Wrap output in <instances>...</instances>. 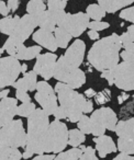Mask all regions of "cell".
<instances>
[{"label": "cell", "instance_id": "cell-1", "mask_svg": "<svg viewBox=\"0 0 134 160\" xmlns=\"http://www.w3.org/2000/svg\"><path fill=\"white\" fill-rule=\"evenodd\" d=\"M121 48L122 42L120 35L112 33L107 38L98 40L92 45L88 52L87 59L95 69L102 72L114 68L119 64Z\"/></svg>", "mask_w": 134, "mask_h": 160}, {"label": "cell", "instance_id": "cell-2", "mask_svg": "<svg viewBox=\"0 0 134 160\" xmlns=\"http://www.w3.org/2000/svg\"><path fill=\"white\" fill-rule=\"evenodd\" d=\"M55 92L59 105L66 111L67 120L72 123H77L84 114L91 113L94 104L90 99L85 98V94L77 92L66 83L58 81L55 85Z\"/></svg>", "mask_w": 134, "mask_h": 160}, {"label": "cell", "instance_id": "cell-3", "mask_svg": "<svg viewBox=\"0 0 134 160\" xmlns=\"http://www.w3.org/2000/svg\"><path fill=\"white\" fill-rule=\"evenodd\" d=\"M49 127V115L43 109H36L30 118H28L27 146L28 150L34 155L44 153V145Z\"/></svg>", "mask_w": 134, "mask_h": 160}, {"label": "cell", "instance_id": "cell-4", "mask_svg": "<svg viewBox=\"0 0 134 160\" xmlns=\"http://www.w3.org/2000/svg\"><path fill=\"white\" fill-rule=\"evenodd\" d=\"M68 128L65 123L59 120H54L49 123V132L44 145V152L59 153L68 145Z\"/></svg>", "mask_w": 134, "mask_h": 160}, {"label": "cell", "instance_id": "cell-5", "mask_svg": "<svg viewBox=\"0 0 134 160\" xmlns=\"http://www.w3.org/2000/svg\"><path fill=\"white\" fill-rule=\"evenodd\" d=\"M54 78L59 82L66 83L73 89H79L86 82V75L80 68L70 65L65 60L64 56L57 59L54 71Z\"/></svg>", "mask_w": 134, "mask_h": 160}, {"label": "cell", "instance_id": "cell-6", "mask_svg": "<svg viewBox=\"0 0 134 160\" xmlns=\"http://www.w3.org/2000/svg\"><path fill=\"white\" fill-rule=\"evenodd\" d=\"M0 146L20 148L27 146V132L21 120H13L0 128Z\"/></svg>", "mask_w": 134, "mask_h": 160}, {"label": "cell", "instance_id": "cell-7", "mask_svg": "<svg viewBox=\"0 0 134 160\" xmlns=\"http://www.w3.org/2000/svg\"><path fill=\"white\" fill-rule=\"evenodd\" d=\"M91 121V134L95 137L105 135L106 129L114 132L118 124V118L116 112L110 108H100L92 112L90 115Z\"/></svg>", "mask_w": 134, "mask_h": 160}, {"label": "cell", "instance_id": "cell-8", "mask_svg": "<svg viewBox=\"0 0 134 160\" xmlns=\"http://www.w3.org/2000/svg\"><path fill=\"white\" fill-rule=\"evenodd\" d=\"M21 68L22 65L13 56L0 58V88L3 89L9 86H13L20 73H22Z\"/></svg>", "mask_w": 134, "mask_h": 160}, {"label": "cell", "instance_id": "cell-9", "mask_svg": "<svg viewBox=\"0 0 134 160\" xmlns=\"http://www.w3.org/2000/svg\"><path fill=\"white\" fill-rule=\"evenodd\" d=\"M35 101L41 105V109L46 112L47 115H54L56 109L58 108L57 104V94L55 89L51 87L47 81H39L36 86V93L34 96Z\"/></svg>", "mask_w": 134, "mask_h": 160}, {"label": "cell", "instance_id": "cell-10", "mask_svg": "<svg viewBox=\"0 0 134 160\" xmlns=\"http://www.w3.org/2000/svg\"><path fill=\"white\" fill-rule=\"evenodd\" d=\"M114 85L122 91L134 90V62H119L112 68Z\"/></svg>", "mask_w": 134, "mask_h": 160}, {"label": "cell", "instance_id": "cell-11", "mask_svg": "<svg viewBox=\"0 0 134 160\" xmlns=\"http://www.w3.org/2000/svg\"><path fill=\"white\" fill-rule=\"evenodd\" d=\"M89 17L87 13L84 12H77V13H66L62 22L58 24L59 28H63L67 31L73 38L80 36L89 25Z\"/></svg>", "mask_w": 134, "mask_h": 160}, {"label": "cell", "instance_id": "cell-12", "mask_svg": "<svg viewBox=\"0 0 134 160\" xmlns=\"http://www.w3.org/2000/svg\"><path fill=\"white\" fill-rule=\"evenodd\" d=\"M57 59L58 58L56 54H40L36 57V62L33 67V70L39 76H41L45 81H47L52 77H54V71H55V66L56 62H57Z\"/></svg>", "mask_w": 134, "mask_h": 160}, {"label": "cell", "instance_id": "cell-13", "mask_svg": "<svg viewBox=\"0 0 134 160\" xmlns=\"http://www.w3.org/2000/svg\"><path fill=\"white\" fill-rule=\"evenodd\" d=\"M38 27L39 25L35 18H33L29 13H27L20 18V20H19L18 24H17L16 29H14L11 36L17 38L18 41H20V42L24 43L31 36V34L33 33L35 28Z\"/></svg>", "mask_w": 134, "mask_h": 160}, {"label": "cell", "instance_id": "cell-14", "mask_svg": "<svg viewBox=\"0 0 134 160\" xmlns=\"http://www.w3.org/2000/svg\"><path fill=\"white\" fill-rule=\"evenodd\" d=\"M85 52H86V44L84 41L76 40L70 47H67L66 52L63 56H64L65 60L70 65L74 67H78L83 64L84 57H85Z\"/></svg>", "mask_w": 134, "mask_h": 160}, {"label": "cell", "instance_id": "cell-15", "mask_svg": "<svg viewBox=\"0 0 134 160\" xmlns=\"http://www.w3.org/2000/svg\"><path fill=\"white\" fill-rule=\"evenodd\" d=\"M18 99L14 98H5L0 101V126L12 122L14 116L18 112Z\"/></svg>", "mask_w": 134, "mask_h": 160}, {"label": "cell", "instance_id": "cell-16", "mask_svg": "<svg viewBox=\"0 0 134 160\" xmlns=\"http://www.w3.org/2000/svg\"><path fill=\"white\" fill-rule=\"evenodd\" d=\"M33 41L39 44L40 46L44 47V48L49 49V52H56V49L58 48L57 43H56L55 35L53 34V32H49L46 30L39 29L38 31H35L32 35Z\"/></svg>", "mask_w": 134, "mask_h": 160}, {"label": "cell", "instance_id": "cell-17", "mask_svg": "<svg viewBox=\"0 0 134 160\" xmlns=\"http://www.w3.org/2000/svg\"><path fill=\"white\" fill-rule=\"evenodd\" d=\"M94 142L96 144V150L98 151L100 158H106L109 153L118 151V147L116 146L113 139L110 136L102 135L99 137H95Z\"/></svg>", "mask_w": 134, "mask_h": 160}, {"label": "cell", "instance_id": "cell-18", "mask_svg": "<svg viewBox=\"0 0 134 160\" xmlns=\"http://www.w3.org/2000/svg\"><path fill=\"white\" fill-rule=\"evenodd\" d=\"M38 73L34 70L28 71L21 79H18L13 83L12 87L16 90H23V91H34L38 86Z\"/></svg>", "mask_w": 134, "mask_h": 160}, {"label": "cell", "instance_id": "cell-19", "mask_svg": "<svg viewBox=\"0 0 134 160\" xmlns=\"http://www.w3.org/2000/svg\"><path fill=\"white\" fill-rule=\"evenodd\" d=\"M114 132L118 135V137L134 139V116L118 122Z\"/></svg>", "mask_w": 134, "mask_h": 160}, {"label": "cell", "instance_id": "cell-20", "mask_svg": "<svg viewBox=\"0 0 134 160\" xmlns=\"http://www.w3.org/2000/svg\"><path fill=\"white\" fill-rule=\"evenodd\" d=\"M108 13H116L118 10H121L127 6L132 5L134 0H97Z\"/></svg>", "mask_w": 134, "mask_h": 160}, {"label": "cell", "instance_id": "cell-21", "mask_svg": "<svg viewBox=\"0 0 134 160\" xmlns=\"http://www.w3.org/2000/svg\"><path fill=\"white\" fill-rule=\"evenodd\" d=\"M5 51L9 54V56H13L18 59V57L20 56V54L22 53V51L25 48L24 44L20 41H18L17 38L9 36L6 41L5 45H3Z\"/></svg>", "mask_w": 134, "mask_h": 160}, {"label": "cell", "instance_id": "cell-22", "mask_svg": "<svg viewBox=\"0 0 134 160\" xmlns=\"http://www.w3.org/2000/svg\"><path fill=\"white\" fill-rule=\"evenodd\" d=\"M19 20H20V17L19 16H8L3 18L0 20V32L8 36H11L17 24H18Z\"/></svg>", "mask_w": 134, "mask_h": 160}, {"label": "cell", "instance_id": "cell-23", "mask_svg": "<svg viewBox=\"0 0 134 160\" xmlns=\"http://www.w3.org/2000/svg\"><path fill=\"white\" fill-rule=\"evenodd\" d=\"M46 10V6L43 0H30L27 5V12L35 18V20L40 18Z\"/></svg>", "mask_w": 134, "mask_h": 160}, {"label": "cell", "instance_id": "cell-24", "mask_svg": "<svg viewBox=\"0 0 134 160\" xmlns=\"http://www.w3.org/2000/svg\"><path fill=\"white\" fill-rule=\"evenodd\" d=\"M36 22H38V25L40 29L46 30L49 32H54L56 28H57V24H56L54 18L51 16V13L49 12V10H46L40 18L36 19Z\"/></svg>", "mask_w": 134, "mask_h": 160}, {"label": "cell", "instance_id": "cell-25", "mask_svg": "<svg viewBox=\"0 0 134 160\" xmlns=\"http://www.w3.org/2000/svg\"><path fill=\"white\" fill-rule=\"evenodd\" d=\"M54 35L56 38V43H57V46L59 48H67L68 44H70V40H72L73 36L70 35L67 31H65L63 28L57 27L54 31Z\"/></svg>", "mask_w": 134, "mask_h": 160}, {"label": "cell", "instance_id": "cell-26", "mask_svg": "<svg viewBox=\"0 0 134 160\" xmlns=\"http://www.w3.org/2000/svg\"><path fill=\"white\" fill-rule=\"evenodd\" d=\"M84 150L80 147H73L67 151H62L55 157L54 160H79Z\"/></svg>", "mask_w": 134, "mask_h": 160}, {"label": "cell", "instance_id": "cell-27", "mask_svg": "<svg viewBox=\"0 0 134 160\" xmlns=\"http://www.w3.org/2000/svg\"><path fill=\"white\" fill-rule=\"evenodd\" d=\"M86 13L88 14L90 19L94 21H101V19L106 17V10L98 3H91L86 9Z\"/></svg>", "mask_w": 134, "mask_h": 160}, {"label": "cell", "instance_id": "cell-28", "mask_svg": "<svg viewBox=\"0 0 134 160\" xmlns=\"http://www.w3.org/2000/svg\"><path fill=\"white\" fill-rule=\"evenodd\" d=\"M86 140V135L79 129H70L68 133V145L72 147H79Z\"/></svg>", "mask_w": 134, "mask_h": 160}, {"label": "cell", "instance_id": "cell-29", "mask_svg": "<svg viewBox=\"0 0 134 160\" xmlns=\"http://www.w3.org/2000/svg\"><path fill=\"white\" fill-rule=\"evenodd\" d=\"M42 51V46L40 45H35V46H30L25 47L18 57L19 60H31L33 58H36L41 54Z\"/></svg>", "mask_w": 134, "mask_h": 160}, {"label": "cell", "instance_id": "cell-30", "mask_svg": "<svg viewBox=\"0 0 134 160\" xmlns=\"http://www.w3.org/2000/svg\"><path fill=\"white\" fill-rule=\"evenodd\" d=\"M118 150L125 155H134V139L127 138H118Z\"/></svg>", "mask_w": 134, "mask_h": 160}, {"label": "cell", "instance_id": "cell-31", "mask_svg": "<svg viewBox=\"0 0 134 160\" xmlns=\"http://www.w3.org/2000/svg\"><path fill=\"white\" fill-rule=\"evenodd\" d=\"M35 110H36V108H35V104H34L33 102L22 103V104L18 107L17 115L21 116V118H30V116L34 113Z\"/></svg>", "mask_w": 134, "mask_h": 160}, {"label": "cell", "instance_id": "cell-32", "mask_svg": "<svg viewBox=\"0 0 134 160\" xmlns=\"http://www.w3.org/2000/svg\"><path fill=\"white\" fill-rule=\"evenodd\" d=\"M77 126H78V129L80 132H83L84 134H91V121H90V118L84 114L81 116L80 120L77 122Z\"/></svg>", "mask_w": 134, "mask_h": 160}, {"label": "cell", "instance_id": "cell-33", "mask_svg": "<svg viewBox=\"0 0 134 160\" xmlns=\"http://www.w3.org/2000/svg\"><path fill=\"white\" fill-rule=\"evenodd\" d=\"M111 100V92L109 89H105L102 91L98 92V93L95 96V101H96L97 104L99 105H103L107 102Z\"/></svg>", "mask_w": 134, "mask_h": 160}, {"label": "cell", "instance_id": "cell-34", "mask_svg": "<svg viewBox=\"0 0 134 160\" xmlns=\"http://www.w3.org/2000/svg\"><path fill=\"white\" fill-rule=\"evenodd\" d=\"M120 18L125 21H129L132 24H134V6L123 9L120 12Z\"/></svg>", "mask_w": 134, "mask_h": 160}, {"label": "cell", "instance_id": "cell-35", "mask_svg": "<svg viewBox=\"0 0 134 160\" xmlns=\"http://www.w3.org/2000/svg\"><path fill=\"white\" fill-rule=\"evenodd\" d=\"M79 160H99L96 156V149H94L91 146L86 147Z\"/></svg>", "mask_w": 134, "mask_h": 160}, {"label": "cell", "instance_id": "cell-36", "mask_svg": "<svg viewBox=\"0 0 134 160\" xmlns=\"http://www.w3.org/2000/svg\"><path fill=\"white\" fill-rule=\"evenodd\" d=\"M66 6V1H62V0H49L47 1V9L49 10H64Z\"/></svg>", "mask_w": 134, "mask_h": 160}, {"label": "cell", "instance_id": "cell-37", "mask_svg": "<svg viewBox=\"0 0 134 160\" xmlns=\"http://www.w3.org/2000/svg\"><path fill=\"white\" fill-rule=\"evenodd\" d=\"M121 42H134V24L127 28V31L120 35Z\"/></svg>", "mask_w": 134, "mask_h": 160}, {"label": "cell", "instance_id": "cell-38", "mask_svg": "<svg viewBox=\"0 0 134 160\" xmlns=\"http://www.w3.org/2000/svg\"><path fill=\"white\" fill-rule=\"evenodd\" d=\"M110 27V24L108 22H102V21H91L89 22V28L90 30H95V31L99 32V31H102V30H106Z\"/></svg>", "mask_w": 134, "mask_h": 160}, {"label": "cell", "instance_id": "cell-39", "mask_svg": "<svg viewBox=\"0 0 134 160\" xmlns=\"http://www.w3.org/2000/svg\"><path fill=\"white\" fill-rule=\"evenodd\" d=\"M16 98L22 103L31 102V97L28 94L27 91H23V90H16Z\"/></svg>", "mask_w": 134, "mask_h": 160}, {"label": "cell", "instance_id": "cell-40", "mask_svg": "<svg viewBox=\"0 0 134 160\" xmlns=\"http://www.w3.org/2000/svg\"><path fill=\"white\" fill-rule=\"evenodd\" d=\"M100 77L107 80L108 83H109V86H113L114 85V78H113V72H112V69L102 71V72H101V75H100Z\"/></svg>", "mask_w": 134, "mask_h": 160}, {"label": "cell", "instance_id": "cell-41", "mask_svg": "<svg viewBox=\"0 0 134 160\" xmlns=\"http://www.w3.org/2000/svg\"><path fill=\"white\" fill-rule=\"evenodd\" d=\"M12 147L0 146V160H10V151Z\"/></svg>", "mask_w": 134, "mask_h": 160}, {"label": "cell", "instance_id": "cell-42", "mask_svg": "<svg viewBox=\"0 0 134 160\" xmlns=\"http://www.w3.org/2000/svg\"><path fill=\"white\" fill-rule=\"evenodd\" d=\"M120 57L123 59V62H134V51H122L120 53Z\"/></svg>", "mask_w": 134, "mask_h": 160}, {"label": "cell", "instance_id": "cell-43", "mask_svg": "<svg viewBox=\"0 0 134 160\" xmlns=\"http://www.w3.org/2000/svg\"><path fill=\"white\" fill-rule=\"evenodd\" d=\"M54 118H55V120H59V121L60 120H65V118H67L66 111H65V110L59 105V107L56 109L55 113H54Z\"/></svg>", "mask_w": 134, "mask_h": 160}, {"label": "cell", "instance_id": "cell-44", "mask_svg": "<svg viewBox=\"0 0 134 160\" xmlns=\"http://www.w3.org/2000/svg\"><path fill=\"white\" fill-rule=\"evenodd\" d=\"M23 158L22 153L18 148H11L10 151V160H21Z\"/></svg>", "mask_w": 134, "mask_h": 160}, {"label": "cell", "instance_id": "cell-45", "mask_svg": "<svg viewBox=\"0 0 134 160\" xmlns=\"http://www.w3.org/2000/svg\"><path fill=\"white\" fill-rule=\"evenodd\" d=\"M19 5H20V0H8L7 1V6L10 9V11L14 12L16 10H18Z\"/></svg>", "mask_w": 134, "mask_h": 160}, {"label": "cell", "instance_id": "cell-46", "mask_svg": "<svg viewBox=\"0 0 134 160\" xmlns=\"http://www.w3.org/2000/svg\"><path fill=\"white\" fill-rule=\"evenodd\" d=\"M9 11H10V9L8 8V6L6 5V2L3 1V0H1V1H0V13H1V16H3V18H5V17H8Z\"/></svg>", "mask_w": 134, "mask_h": 160}, {"label": "cell", "instance_id": "cell-47", "mask_svg": "<svg viewBox=\"0 0 134 160\" xmlns=\"http://www.w3.org/2000/svg\"><path fill=\"white\" fill-rule=\"evenodd\" d=\"M55 153H47V155H38L35 158H33L32 160H54L55 159Z\"/></svg>", "mask_w": 134, "mask_h": 160}, {"label": "cell", "instance_id": "cell-48", "mask_svg": "<svg viewBox=\"0 0 134 160\" xmlns=\"http://www.w3.org/2000/svg\"><path fill=\"white\" fill-rule=\"evenodd\" d=\"M112 160H134V157H133V156L125 155V153L120 152L116 158H113Z\"/></svg>", "mask_w": 134, "mask_h": 160}, {"label": "cell", "instance_id": "cell-49", "mask_svg": "<svg viewBox=\"0 0 134 160\" xmlns=\"http://www.w3.org/2000/svg\"><path fill=\"white\" fill-rule=\"evenodd\" d=\"M88 36H89L90 40H95V41H98L99 40V33L95 30H90L88 32Z\"/></svg>", "mask_w": 134, "mask_h": 160}, {"label": "cell", "instance_id": "cell-50", "mask_svg": "<svg viewBox=\"0 0 134 160\" xmlns=\"http://www.w3.org/2000/svg\"><path fill=\"white\" fill-rule=\"evenodd\" d=\"M122 47L126 51H134V42H123Z\"/></svg>", "mask_w": 134, "mask_h": 160}, {"label": "cell", "instance_id": "cell-51", "mask_svg": "<svg viewBox=\"0 0 134 160\" xmlns=\"http://www.w3.org/2000/svg\"><path fill=\"white\" fill-rule=\"evenodd\" d=\"M96 91H95L94 89H87L85 91V97L87 99H90V98H94L95 96H96Z\"/></svg>", "mask_w": 134, "mask_h": 160}, {"label": "cell", "instance_id": "cell-52", "mask_svg": "<svg viewBox=\"0 0 134 160\" xmlns=\"http://www.w3.org/2000/svg\"><path fill=\"white\" fill-rule=\"evenodd\" d=\"M130 97H129V94L127 93H125V91H123V93L122 94H120L119 96V99H118V101H119V103H122L123 101H125V100H127Z\"/></svg>", "mask_w": 134, "mask_h": 160}, {"label": "cell", "instance_id": "cell-53", "mask_svg": "<svg viewBox=\"0 0 134 160\" xmlns=\"http://www.w3.org/2000/svg\"><path fill=\"white\" fill-rule=\"evenodd\" d=\"M10 93V90L9 89H3V91L0 92V98L1 99H5V98H8V94Z\"/></svg>", "mask_w": 134, "mask_h": 160}, {"label": "cell", "instance_id": "cell-54", "mask_svg": "<svg viewBox=\"0 0 134 160\" xmlns=\"http://www.w3.org/2000/svg\"><path fill=\"white\" fill-rule=\"evenodd\" d=\"M33 155H34V153L30 152V151H28V150H24V152L22 153V156H23V159H29V158H31Z\"/></svg>", "mask_w": 134, "mask_h": 160}, {"label": "cell", "instance_id": "cell-55", "mask_svg": "<svg viewBox=\"0 0 134 160\" xmlns=\"http://www.w3.org/2000/svg\"><path fill=\"white\" fill-rule=\"evenodd\" d=\"M21 70H22V73H23V75H25V73H27V70H28L27 64H23V65H22V68H21Z\"/></svg>", "mask_w": 134, "mask_h": 160}, {"label": "cell", "instance_id": "cell-56", "mask_svg": "<svg viewBox=\"0 0 134 160\" xmlns=\"http://www.w3.org/2000/svg\"><path fill=\"white\" fill-rule=\"evenodd\" d=\"M47 1H49V0H47ZM62 1H66V2H67V1H68V0H62Z\"/></svg>", "mask_w": 134, "mask_h": 160}, {"label": "cell", "instance_id": "cell-57", "mask_svg": "<svg viewBox=\"0 0 134 160\" xmlns=\"http://www.w3.org/2000/svg\"><path fill=\"white\" fill-rule=\"evenodd\" d=\"M133 98H134V96H133Z\"/></svg>", "mask_w": 134, "mask_h": 160}]
</instances>
